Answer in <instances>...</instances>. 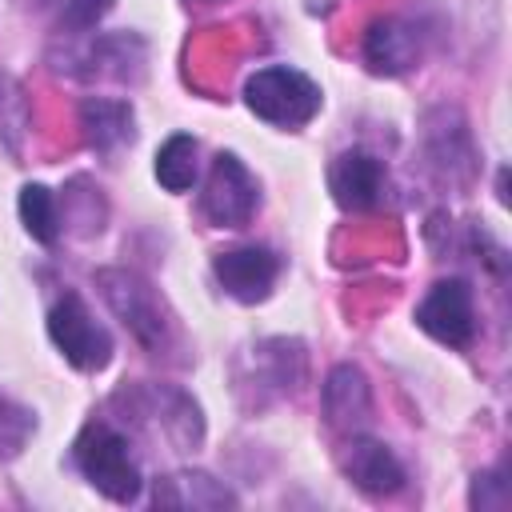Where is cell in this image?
<instances>
[{
    "label": "cell",
    "instance_id": "obj_1",
    "mask_svg": "<svg viewBox=\"0 0 512 512\" xmlns=\"http://www.w3.org/2000/svg\"><path fill=\"white\" fill-rule=\"evenodd\" d=\"M72 456H76V468L84 472V480L104 492L108 500L116 504H128L140 496V468L136 460L128 456V440L108 428V424H88L76 444H72Z\"/></svg>",
    "mask_w": 512,
    "mask_h": 512
},
{
    "label": "cell",
    "instance_id": "obj_2",
    "mask_svg": "<svg viewBox=\"0 0 512 512\" xmlns=\"http://www.w3.org/2000/svg\"><path fill=\"white\" fill-rule=\"evenodd\" d=\"M244 100L260 120L280 124V128H300L320 112V88L304 72L284 68V64L252 72L244 84Z\"/></svg>",
    "mask_w": 512,
    "mask_h": 512
},
{
    "label": "cell",
    "instance_id": "obj_3",
    "mask_svg": "<svg viewBox=\"0 0 512 512\" xmlns=\"http://www.w3.org/2000/svg\"><path fill=\"white\" fill-rule=\"evenodd\" d=\"M48 336L52 344L64 352L68 364L84 368V372H96L112 360V336L104 324L92 320L88 304L76 296V292H64L52 312H48Z\"/></svg>",
    "mask_w": 512,
    "mask_h": 512
},
{
    "label": "cell",
    "instance_id": "obj_4",
    "mask_svg": "<svg viewBox=\"0 0 512 512\" xmlns=\"http://www.w3.org/2000/svg\"><path fill=\"white\" fill-rule=\"evenodd\" d=\"M100 292L108 300V308L124 320V328L152 352L164 348L168 340V320H164V308L152 292L148 280H140L136 272H124V268H108L100 272Z\"/></svg>",
    "mask_w": 512,
    "mask_h": 512
},
{
    "label": "cell",
    "instance_id": "obj_5",
    "mask_svg": "<svg viewBox=\"0 0 512 512\" xmlns=\"http://www.w3.org/2000/svg\"><path fill=\"white\" fill-rule=\"evenodd\" d=\"M256 204H260V196H256L252 172L232 152H220L212 160V172H208V184H204V196H200L204 216L216 228H244L252 220Z\"/></svg>",
    "mask_w": 512,
    "mask_h": 512
},
{
    "label": "cell",
    "instance_id": "obj_6",
    "mask_svg": "<svg viewBox=\"0 0 512 512\" xmlns=\"http://www.w3.org/2000/svg\"><path fill=\"white\" fill-rule=\"evenodd\" d=\"M416 324L432 340H440L448 348H468L472 344V332H476L472 288L464 280H440V284H432V292L416 308Z\"/></svg>",
    "mask_w": 512,
    "mask_h": 512
},
{
    "label": "cell",
    "instance_id": "obj_7",
    "mask_svg": "<svg viewBox=\"0 0 512 512\" xmlns=\"http://www.w3.org/2000/svg\"><path fill=\"white\" fill-rule=\"evenodd\" d=\"M212 272L216 280L224 284L228 296L244 300V304H256L272 292L276 276H280V256L272 248H260V244H244V248H228L212 260Z\"/></svg>",
    "mask_w": 512,
    "mask_h": 512
},
{
    "label": "cell",
    "instance_id": "obj_8",
    "mask_svg": "<svg viewBox=\"0 0 512 512\" xmlns=\"http://www.w3.org/2000/svg\"><path fill=\"white\" fill-rule=\"evenodd\" d=\"M328 188H332L340 208L364 212L384 192V164L376 156H368V152H344L328 168Z\"/></svg>",
    "mask_w": 512,
    "mask_h": 512
},
{
    "label": "cell",
    "instance_id": "obj_9",
    "mask_svg": "<svg viewBox=\"0 0 512 512\" xmlns=\"http://www.w3.org/2000/svg\"><path fill=\"white\" fill-rule=\"evenodd\" d=\"M364 60L380 76H404L420 60V32L408 20H376L364 36Z\"/></svg>",
    "mask_w": 512,
    "mask_h": 512
},
{
    "label": "cell",
    "instance_id": "obj_10",
    "mask_svg": "<svg viewBox=\"0 0 512 512\" xmlns=\"http://www.w3.org/2000/svg\"><path fill=\"white\" fill-rule=\"evenodd\" d=\"M344 476L360 492H368V496H388V492H396L404 484L400 460L392 456L388 444H380L372 436H356L348 444V452H344Z\"/></svg>",
    "mask_w": 512,
    "mask_h": 512
},
{
    "label": "cell",
    "instance_id": "obj_11",
    "mask_svg": "<svg viewBox=\"0 0 512 512\" xmlns=\"http://www.w3.org/2000/svg\"><path fill=\"white\" fill-rule=\"evenodd\" d=\"M132 124H136V120H132L128 100L92 96V100H84V108H80L84 140H88V148L100 152V156H112V152H120L124 144H132V136H136Z\"/></svg>",
    "mask_w": 512,
    "mask_h": 512
},
{
    "label": "cell",
    "instance_id": "obj_12",
    "mask_svg": "<svg viewBox=\"0 0 512 512\" xmlns=\"http://www.w3.org/2000/svg\"><path fill=\"white\" fill-rule=\"evenodd\" d=\"M372 408V396H368V380L360 368L352 364H340L328 372V384H324V412L336 428H352L368 416Z\"/></svg>",
    "mask_w": 512,
    "mask_h": 512
},
{
    "label": "cell",
    "instance_id": "obj_13",
    "mask_svg": "<svg viewBox=\"0 0 512 512\" xmlns=\"http://www.w3.org/2000/svg\"><path fill=\"white\" fill-rule=\"evenodd\" d=\"M156 504L168 508H232L236 496L204 472H180L156 484Z\"/></svg>",
    "mask_w": 512,
    "mask_h": 512
},
{
    "label": "cell",
    "instance_id": "obj_14",
    "mask_svg": "<svg viewBox=\"0 0 512 512\" xmlns=\"http://www.w3.org/2000/svg\"><path fill=\"white\" fill-rule=\"evenodd\" d=\"M156 180L168 192H188L196 180V140L176 132L164 140V148L156 152Z\"/></svg>",
    "mask_w": 512,
    "mask_h": 512
},
{
    "label": "cell",
    "instance_id": "obj_15",
    "mask_svg": "<svg viewBox=\"0 0 512 512\" xmlns=\"http://www.w3.org/2000/svg\"><path fill=\"white\" fill-rule=\"evenodd\" d=\"M20 220L32 232V240L52 244L60 236V216H56V200L44 184H28L20 188Z\"/></svg>",
    "mask_w": 512,
    "mask_h": 512
},
{
    "label": "cell",
    "instance_id": "obj_16",
    "mask_svg": "<svg viewBox=\"0 0 512 512\" xmlns=\"http://www.w3.org/2000/svg\"><path fill=\"white\" fill-rule=\"evenodd\" d=\"M32 428H36L32 412H28L24 404H16V400L0 396V460L16 456V452H20L24 444H28Z\"/></svg>",
    "mask_w": 512,
    "mask_h": 512
},
{
    "label": "cell",
    "instance_id": "obj_17",
    "mask_svg": "<svg viewBox=\"0 0 512 512\" xmlns=\"http://www.w3.org/2000/svg\"><path fill=\"white\" fill-rule=\"evenodd\" d=\"M52 4H56V24L68 28V32L92 28L112 8V0H52Z\"/></svg>",
    "mask_w": 512,
    "mask_h": 512
},
{
    "label": "cell",
    "instance_id": "obj_18",
    "mask_svg": "<svg viewBox=\"0 0 512 512\" xmlns=\"http://www.w3.org/2000/svg\"><path fill=\"white\" fill-rule=\"evenodd\" d=\"M472 508H508V480L500 468L480 472L472 484Z\"/></svg>",
    "mask_w": 512,
    "mask_h": 512
}]
</instances>
